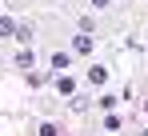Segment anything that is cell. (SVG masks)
<instances>
[{
    "label": "cell",
    "mask_w": 148,
    "mask_h": 136,
    "mask_svg": "<svg viewBox=\"0 0 148 136\" xmlns=\"http://www.w3.org/2000/svg\"><path fill=\"white\" fill-rule=\"evenodd\" d=\"M72 48H76V52H88V48H92V40H88V36L80 32V36H76V40H72Z\"/></svg>",
    "instance_id": "4"
},
{
    "label": "cell",
    "mask_w": 148,
    "mask_h": 136,
    "mask_svg": "<svg viewBox=\"0 0 148 136\" xmlns=\"http://www.w3.org/2000/svg\"><path fill=\"white\" fill-rule=\"evenodd\" d=\"M0 36H16V24L8 20V16H0Z\"/></svg>",
    "instance_id": "2"
},
{
    "label": "cell",
    "mask_w": 148,
    "mask_h": 136,
    "mask_svg": "<svg viewBox=\"0 0 148 136\" xmlns=\"http://www.w3.org/2000/svg\"><path fill=\"white\" fill-rule=\"evenodd\" d=\"M144 136H148V132H144Z\"/></svg>",
    "instance_id": "7"
},
{
    "label": "cell",
    "mask_w": 148,
    "mask_h": 136,
    "mask_svg": "<svg viewBox=\"0 0 148 136\" xmlns=\"http://www.w3.org/2000/svg\"><path fill=\"white\" fill-rule=\"evenodd\" d=\"M40 136H60V128L56 124H40Z\"/></svg>",
    "instance_id": "5"
},
{
    "label": "cell",
    "mask_w": 148,
    "mask_h": 136,
    "mask_svg": "<svg viewBox=\"0 0 148 136\" xmlns=\"http://www.w3.org/2000/svg\"><path fill=\"white\" fill-rule=\"evenodd\" d=\"M92 8H108V0H92Z\"/></svg>",
    "instance_id": "6"
},
{
    "label": "cell",
    "mask_w": 148,
    "mask_h": 136,
    "mask_svg": "<svg viewBox=\"0 0 148 136\" xmlns=\"http://www.w3.org/2000/svg\"><path fill=\"white\" fill-rule=\"evenodd\" d=\"M56 88L64 92V96H72V92H76V80H72V76H60V80H56Z\"/></svg>",
    "instance_id": "1"
},
{
    "label": "cell",
    "mask_w": 148,
    "mask_h": 136,
    "mask_svg": "<svg viewBox=\"0 0 148 136\" xmlns=\"http://www.w3.org/2000/svg\"><path fill=\"white\" fill-rule=\"evenodd\" d=\"M88 80H92V84H104V80H108V68H92Z\"/></svg>",
    "instance_id": "3"
}]
</instances>
